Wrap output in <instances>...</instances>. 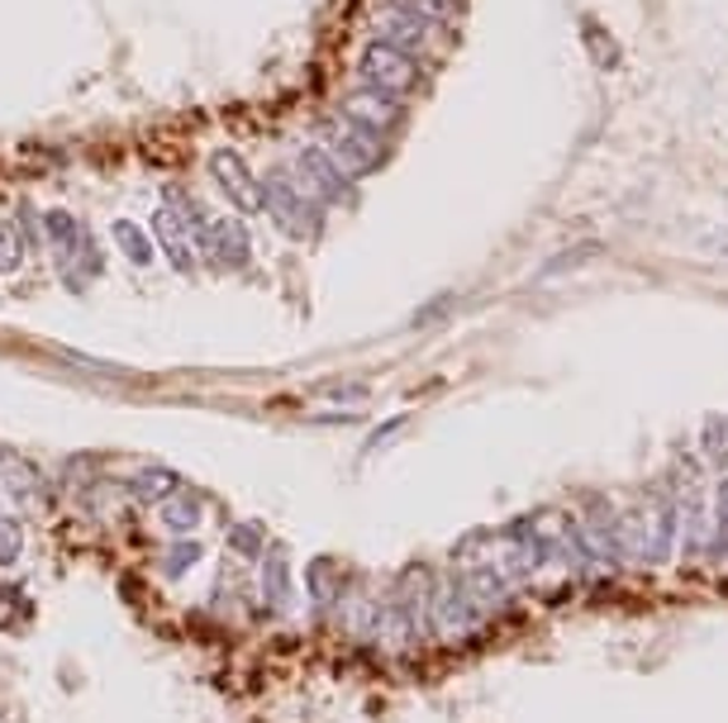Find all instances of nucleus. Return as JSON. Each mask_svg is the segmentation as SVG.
I'll return each mask as SVG.
<instances>
[{"mask_svg": "<svg viewBox=\"0 0 728 723\" xmlns=\"http://www.w3.org/2000/svg\"><path fill=\"white\" fill-rule=\"evenodd\" d=\"M291 187L310 200L315 210H325V205H338V200H348L352 187H348V172L333 162L329 148H300V158H296V177H291Z\"/></svg>", "mask_w": 728, "mask_h": 723, "instance_id": "obj_1", "label": "nucleus"}, {"mask_svg": "<svg viewBox=\"0 0 728 723\" xmlns=\"http://www.w3.org/2000/svg\"><path fill=\"white\" fill-rule=\"evenodd\" d=\"M329 153L333 162L343 167L348 177H362V172H377V167L386 162V133L367 129L358 120H348V114H338V120H329Z\"/></svg>", "mask_w": 728, "mask_h": 723, "instance_id": "obj_2", "label": "nucleus"}, {"mask_svg": "<svg viewBox=\"0 0 728 723\" xmlns=\"http://www.w3.org/2000/svg\"><path fill=\"white\" fill-rule=\"evenodd\" d=\"M362 81L371 91L400 100V96H410L419 87V62H415V53H405V48L371 39L362 48Z\"/></svg>", "mask_w": 728, "mask_h": 723, "instance_id": "obj_3", "label": "nucleus"}, {"mask_svg": "<svg viewBox=\"0 0 728 723\" xmlns=\"http://www.w3.org/2000/svg\"><path fill=\"white\" fill-rule=\"evenodd\" d=\"M262 210L272 214L277 229L291 233V239H310L315 224H319V210L291 187V177H286V172H267L262 177Z\"/></svg>", "mask_w": 728, "mask_h": 723, "instance_id": "obj_4", "label": "nucleus"}, {"mask_svg": "<svg viewBox=\"0 0 728 723\" xmlns=\"http://www.w3.org/2000/svg\"><path fill=\"white\" fill-rule=\"evenodd\" d=\"M200 258H206L215 272H239V267H248L252 258V239H248V224L243 220H215L200 229Z\"/></svg>", "mask_w": 728, "mask_h": 723, "instance_id": "obj_5", "label": "nucleus"}, {"mask_svg": "<svg viewBox=\"0 0 728 723\" xmlns=\"http://www.w3.org/2000/svg\"><path fill=\"white\" fill-rule=\"evenodd\" d=\"M210 177H215V187L229 195V205L239 214H258L262 210V181H252L248 162L233 153V148H215V153H210Z\"/></svg>", "mask_w": 728, "mask_h": 723, "instance_id": "obj_6", "label": "nucleus"}, {"mask_svg": "<svg viewBox=\"0 0 728 723\" xmlns=\"http://www.w3.org/2000/svg\"><path fill=\"white\" fill-rule=\"evenodd\" d=\"M152 229H158V248L167 252V262L177 272H196V229L186 224V214L177 205H162L152 214Z\"/></svg>", "mask_w": 728, "mask_h": 723, "instance_id": "obj_7", "label": "nucleus"}, {"mask_svg": "<svg viewBox=\"0 0 728 723\" xmlns=\"http://www.w3.org/2000/svg\"><path fill=\"white\" fill-rule=\"evenodd\" d=\"M377 39L415 53V48H425V39H429V20H419V14L405 10V6H391V10L377 14Z\"/></svg>", "mask_w": 728, "mask_h": 723, "instance_id": "obj_8", "label": "nucleus"}, {"mask_svg": "<svg viewBox=\"0 0 728 723\" xmlns=\"http://www.w3.org/2000/svg\"><path fill=\"white\" fill-rule=\"evenodd\" d=\"M172 491H181V476L172 472V466H143V472L129 476V495L139 504H162Z\"/></svg>", "mask_w": 728, "mask_h": 723, "instance_id": "obj_9", "label": "nucleus"}, {"mask_svg": "<svg viewBox=\"0 0 728 723\" xmlns=\"http://www.w3.org/2000/svg\"><path fill=\"white\" fill-rule=\"evenodd\" d=\"M396 100L391 96H381V91H371V96H352L348 100V120H358V124H367V129H377V133H386L396 124Z\"/></svg>", "mask_w": 728, "mask_h": 723, "instance_id": "obj_10", "label": "nucleus"}, {"mask_svg": "<svg viewBox=\"0 0 728 723\" xmlns=\"http://www.w3.org/2000/svg\"><path fill=\"white\" fill-rule=\"evenodd\" d=\"M262 595L272 610H286L291 600V571H286V548H267L262 552Z\"/></svg>", "mask_w": 728, "mask_h": 723, "instance_id": "obj_11", "label": "nucleus"}, {"mask_svg": "<svg viewBox=\"0 0 728 723\" xmlns=\"http://www.w3.org/2000/svg\"><path fill=\"white\" fill-rule=\"evenodd\" d=\"M48 243H53V258L67 267L77 258V248H81V224L72 220V210H48Z\"/></svg>", "mask_w": 728, "mask_h": 723, "instance_id": "obj_12", "label": "nucleus"}, {"mask_svg": "<svg viewBox=\"0 0 728 723\" xmlns=\"http://www.w3.org/2000/svg\"><path fill=\"white\" fill-rule=\"evenodd\" d=\"M158 519L172 533H191L196 524H200V495H191V491H172L162 504H158Z\"/></svg>", "mask_w": 728, "mask_h": 723, "instance_id": "obj_13", "label": "nucleus"}, {"mask_svg": "<svg viewBox=\"0 0 728 723\" xmlns=\"http://www.w3.org/2000/svg\"><path fill=\"white\" fill-rule=\"evenodd\" d=\"M110 233H114V243H120V252L133 262V267H148L152 262V243H148V233L133 224V220H114L110 224Z\"/></svg>", "mask_w": 728, "mask_h": 723, "instance_id": "obj_14", "label": "nucleus"}, {"mask_svg": "<svg viewBox=\"0 0 728 723\" xmlns=\"http://www.w3.org/2000/svg\"><path fill=\"white\" fill-rule=\"evenodd\" d=\"M229 552H233V558L258 562L262 552H267V529L262 524H233L229 529Z\"/></svg>", "mask_w": 728, "mask_h": 723, "instance_id": "obj_15", "label": "nucleus"}, {"mask_svg": "<svg viewBox=\"0 0 728 723\" xmlns=\"http://www.w3.org/2000/svg\"><path fill=\"white\" fill-rule=\"evenodd\" d=\"M24 248H29V239H24V233L14 229L10 220H0V277L20 272V262H24Z\"/></svg>", "mask_w": 728, "mask_h": 723, "instance_id": "obj_16", "label": "nucleus"}, {"mask_svg": "<svg viewBox=\"0 0 728 723\" xmlns=\"http://www.w3.org/2000/svg\"><path fill=\"white\" fill-rule=\"evenodd\" d=\"M20 552H24V524L14 514H0V566L20 562Z\"/></svg>", "mask_w": 728, "mask_h": 723, "instance_id": "obj_17", "label": "nucleus"}, {"mask_svg": "<svg viewBox=\"0 0 728 723\" xmlns=\"http://www.w3.org/2000/svg\"><path fill=\"white\" fill-rule=\"evenodd\" d=\"M200 558H206V548H200V543H172V548H167V558H162V571H167V576H186V571H191Z\"/></svg>", "mask_w": 728, "mask_h": 723, "instance_id": "obj_18", "label": "nucleus"}, {"mask_svg": "<svg viewBox=\"0 0 728 723\" xmlns=\"http://www.w3.org/2000/svg\"><path fill=\"white\" fill-rule=\"evenodd\" d=\"M396 6L415 10L419 20H457V0H396Z\"/></svg>", "mask_w": 728, "mask_h": 723, "instance_id": "obj_19", "label": "nucleus"}]
</instances>
